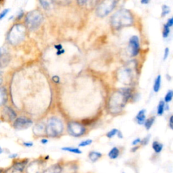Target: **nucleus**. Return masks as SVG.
Here are the masks:
<instances>
[{
	"label": "nucleus",
	"instance_id": "nucleus-14",
	"mask_svg": "<svg viewBox=\"0 0 173 173\" xmlns=\"http://www.w3.org/2000/svg\"><path fill=\"white\" fill-rule=\"evenodd\" d=\"M165 110H166V103L164 102V100H160L158 103V106H157V115L159 116H162Z\"/></svg>",
	"mask_w": 173,
	"mask_h": 173
},
{
	"label": "nucleus",
	"instance_id": "nucleus-5",
	"mask_svg": "<svg viewBox=\"0 0 173 173\" xmlns=\"http://www.w3.org/2000/svg\"><path fill=\"white\" fill-rule=\"evenodd\" d=\"M43 20L42 14L38 10H33L28 12L26 16L25 21L27 27L31 30H35L39 27Z\"/></svg>",
	"mask_w": 173,
	"mask_h": 173
},
{
	"label": "nucleus",
	"instance_id": "nucleus-33",
	"mask_svg": "<svg viewBox=\"0 0 173 173\" xmlns=\"http://www.w3.org/2000/svg\"><path fill=\"white\" fill-rule=\"evenodd\" d=\"M166 24L168 26V27H172L173 26V16L169 18L168 20H167V22L166 23Z\"/></svg>",
	"mask_w": 173,
	"mask_h": 173
},
{
	"label": "nucleus",
	"instance_id": "nucleus-47",
	"mask_svg": "<svg viewBox=\"0 0 173 173\" xmlns=\"http://www.w3.org/2000/svg\"><path fill=\"white\" fill-rule=\"evenodd\" d=\"M2 82H3L2 79H0V85H1V84H2Z\"/></svg>",
	"mask_w": 173,
	"mask_h": 173
},
{
	"label": "nucleus",
	"instance_id": "nucleus-2",
	"mask_svg": "<svg viewBox=\"0 0 173 173\" xmlns=\"http://www.w3.org/2000/svg\"><path fill=\"white\" fill-rule=\"evenodd\" d=\"M110 22L112 27L115 29L131 26L134 23L133 15L129 9H120L112 16Z\"/></svg>",
	"mask_w": 173,
	"mask_h": 173
},
{
	"label": "nucleus",
	"instance_id": "nucleus-29",
	"mask_svg": "<svg viewBox=\"0 0 173 173\" xmlns=\"http://www.w3.org/2000/svg\"><path fill=\"white\" fill-rule=\"evenodd\" d=\"M39 3L41 5V6L43 7V9H46V10H49L50 9V5L48 1H39Z\"/></svg>",
	"mask_w": 173,
	"mask_h": 173
},
{
	"label": "nucleus",
	"instance_id": "nucleus-34",
	"mask_svg": "<svg viewBox=\"0 0 173 173\" xmlns=\"http://www.w3.org/2000/svg\"><path fill=\"white\" fill-rule=\"evenodd\" d=\"M168 125H169V127H170V129L173 131V115H171L170 117L169 118Z\"/></svg>",
	"mask_w": 173,
	"mask_h": 173
},
{
	"label": "nucleus",
	"instance_id": "nucleus-45",
	"mask_svg": "<svg viewBox=\"0 0 173 173\" xmlns=\"http://www.w3.org/2000/svg\"><path fill=\"white\" fill-rule=\"evenodd\" d=\"M17 154H12V155H10V156H9V158H16V157L17 156Z\"/></svg>",
	"mask_w": 173,
	"mask_h": 173
},
{
	"label": "nucleus",
	"instance_id": "nucleus-28",
	"mask_svg": "<svg viewBox=\"0 0 173 173\" xmlns=\"http://www.w3.org/2000/svg\"><path fill=\"white\" fill-rule=\"evenodd\" d=\"M93 141L91 139H87L85 140V141H82L79 144V147H86L87 145H91Z\"/></svg>",
	"mask_w": 173,
	"mask_h": 173
},
{
	"label": "nucleus",
	"instance_id": "nucleus-18",
	"mask_svg": "<svg viewBox=\"0 0 173 173\" xmlns=\"http://www.w3.org/2000/svg\"><path fill=\"white\" fill-rule=\"evenodd\" d=\"M34 133L37 135H42L43 133H46V126L43 124H37L34 128Z\"/></svg>",
	"mask_w": 173,
	"mask_h": 173
},
{
	"label": "nucleus",
	"instance_id": "nucleus-13",
	"mask_svg": "<svg viewBox=\"0 0 173 173\" xmlns=\"http://www.w3.org/2000/svg\"><path fill=\"white\" fill-rule=\"evenodd\" d=\"M161 85H162V77L160 75H158L155 77L153 85V90L155 93L159 92L161 88Z\"/></svg>",
	"mask_w": 173,
	"mask_h": 173
},
{
	"label": "nucleus",
	"instance_id": "nucleus-38",
	"mask_svg": "<svg viewBox=\"0 0 173 173\" xmlns=\"http://www.w3.org/2000/svg\"><path fill=\"white\" fill-rule=\"evenodd\" d=\"M55 48L56 50H57V52L58 51H60V50H63V47H62V45L61 44H59V45H56L55 46Z\"/></svg>",
	"mask_w": 173,
	"mask_h": 173
},
{
	"label": "nucleus",
	"instance_id": "nucleus-44",
	"mask_svg": "<svg viewBox=\"0 0 173 173\" xmlns=\"http://www.w3.org/2000/svg\"><path fill=\"white\" fill-rule=\"evenodd\" d=\"M41 142L43 144H46V143H48V140L46 139H41Z\"/></svg>",
	"mask_w": 173,
	"mask_h": 173
},
{
	"label": "nucleus",
	"instance_id": "nucleus-25",
	"mask_svg": "<svg viewBox=\"0 0 173 173\" xmlns=\"http://www.w3.org/2000/svg\"><path fill=\"white\" fill-rule=\"evenodd\" d=\"M170 12V7L167 5H162V13H161V16L165 17Z\"/></svg>",
	"mask_w": 173,
	"mask_h": 173
},
{
	"label": "nucleus",
	"instance_id": "nucleus-21",
	"mask_svg": "<svg viewBox=\"0 0 173 173\" xmlns=\"http://www.w3.org/2000/svg\"><path fill=\"white\" fill-rule=\"evenodd\" d=\"M62 171V168L57 164L54 165L49 168L47 169L43 173H60Z\"/></svg>",
	"mask_w": 173,
	"mask_h": 173
},
{
	"label": "nucleus",
	"instance_id": "nucleus-12",
	"mask_svg": "<svg viewBox=\"0 0 173 173\" xmlns=\"http://www.w3.org/2000/svg\"><path fill=\"white\" fill-rule=\"evenodd\" d=\"M7 101V93L5 87L0 88V106L4 105Z\"/></svg>",
	"mask_w": 173,
	"mask_h": 173
},
{
	"label": "nucleus",
	"instance_id": "nucleus-20",
	"mask_svg": "<svg viewBox=\"0 0 173 173\" xmlns=\"http://www.w3.org/2000/svg\"><path fill=\"white\" fill-rule=\"evenodd\" d=\"M155 120V116H151V117L147 118L146 120H145L144 124H143V125H144V127L145 128V129L147 130V131H149V130L150 129L151 127H152Z\"/></svg>",
	"mask_w": 173,
	"mask_h": 173
},
{
	"label": "nucleus",
	"instance_id": "nucleus-15",
	"mask_svg": "<svg viewBox=\"0 0 173 173\" xmlns=\"http://www.w3.org/2000/svg\"><path fill=\"white\" fill-rule=\"evenodd\" d=\"M108 157L111 160H115L118 158L120 155V150L117 147H114L110 149V151L108 153Z\"/></svg>",
	"mask_w": 173,
	"mask_h": 173
},
{
	"label": "nucleus",
	"instance_id": "nucleus-10",
	"mask_svg": "<svg viewBox=\"0 0 173 173\" xmlns=\"http://www.w3.org/2000/svg\"><path fill=\"white\" fill-rule=\"evenodd\" d=\"M33 124V121L29 118L25 117H19L14 122V127L17 130L26 129Z\"/></svg>",
	"mask_w": 173,
	"mask_h": 173
},
{
	"label": "nucleus",
	"instance_id": "nucleus-8",
	"mask_svg": "<svg viewBox=\"0 0 173 173\" xmlns=\"http://www.w3.org/2000/svg\"><path fill=\"white\" fill-rule=\"evenodd\" d=\"M68 131L72 136L81 137L86 133V129L82 124L77 122H71L68 124Z\"/></svg>",
	"mask_w": 173,
	"mask_h": 173
},
{
	"label": "nucleus",
	"instance_id": "nucleus-23",
	"mask_svg": "<svg viewBox=\"0 0 173 173\" xmlns=\"http://www.w3.org/2000/svg\"><path fill=\"white\" fill-rule=\"evenodd\" d=\"M172 99H173V90H172V89H169V90L167 91L166 95H165L164 101L166 104H168V103H170L171 101L172 100Z\"/></svg>",
	"mask_w": 173,
	"mask_h": 173
},
{
	"label": "nucleus",
	"instance_id": "nucleus-30",
	"mask_svg": "<svg viewBox=\"0 0 173 173\" xmlns=\"http://www.w3.org/2000/svg\"><path fill=\"white\" fill-rule=\"evenodd\" d=\"M9 9H5L0 13V20H1L9 13Z\"/></svg>",
	"mask_w": 173,
	"mask_h": 173
},
{
	"label": "nucleus",
	"instance_id": "nucleus-7",
	"mask_svg": "<svg viewBox=\"0 0 173 173\" xmlns=\"http://www.w3.org/2000/svg\"><path fill=\"white\" fill-rule=\"evenodd\" d=\"M133 69L131 66H126L120 71L119 77L122 83L125 85H130L133 82V79L135 78L133 74Z\"/></svg>",
	"mask_w": 173,
	"mask_h": 173
},
{
	"label": "nucleus",
	"instance_id": "nucleus-48",
	"mask_svg": "<svg viewBox=\"0 0 173 173\" xmlns=\"http://www.w3.org/2000/svg\"><path fill=\"white\" fill-rule=\"evenodd\" d=\"M2 67V66H1V62H0V69H1V68Z\"/></svg>",
	"mask_w": 173,
	"mask_h": 173
},
{
	"label": "nucleus",
	"instance_id": "nucleus-9",
	"mask_svg": "<svg viewBox=\"0 0 173 173\" xmlns=\"http://www.w3.org/2000/svg\"><path fill=\"white\" fill-rule=\"evenodd\" d=\"M129 52L131 57H135L140 52V41L139 37L133 35L129 40Z\"/></svg>",
	"mask_w": 173,
	"mask_h": 173
},
{
	"label": "nucleus",
	"instance_id": "nucleus-32",
	"mask_svg": "<svg viewBox=\"0 0 173 173\" xmlns=\"http://www.w3.org/2000/svg\"><path fill=\"white\" fill-rule=\"evenodd\" d=\"M141 139H140V138H137V139H134L133 141V142H132V145H133V146H137V145L141 143Z\"/></svg>",
	"mask_w": 173,
	"mask_h": 173
},
{
	"label": "nucleus",
	"instance_id": "nucleus-41",
	"mask_svg": "<svg viewBox=\"0 0 173 173\" xmlns=\"http://www.w3.org/2000/svg\"><path fill=\"white\" fill-rule=\"evenodd\" d=\"M117 136L118 138H120V139H122L123 138V135H122V132L120 131H118V134H117Z\"/></svg>",
	"mask_w": 173,
	"mask_h": 173
},
{
	"label": "nucleus",
	"instance_id": "nucleus-43",
	"mask_svg": "<svg viewBox=\"0 0 173 173\" xmlns=\"http://www.w3.org/2000/svg\"><path fill=\"white\" fill-rule=\"evenodd\" d=\"M64 52H65V51H64V50H60V51H58L57 52H56V54H57L58 56H60V55H61V54L64 53Z\"/></svg>",
	"mask_w": 173,
	"mask_h": 173
},
{
	"label": "nucleus",
	"instance_id": "nucleus-19",
	"mask_svg": "<svg viewBox=\"0 0 173 173\" xmlns=\"http://www.w3.org/2000/svg\"><path fill=\"white\" fill-rule=\"evenodd\" d=\"M102 154L98 151H91L89 153V158L92 162H96L99 159L102 158Z\"/></svg>",
	"mask_w": 173,
	"mask_h": 173
},
{
	"label": "nucleus",
	"instance_id": "nucleus-39",
	"mask_svg": "<svg viewBox=\"0 0 173 173\" xmlns=\"http://www.w3.org/2000/svg\"><path fill=\"white\" fill-rule=\"evenodd\" d=\"M140 2H141V4L147 5V4H148L149 2H150V1H149V0H141Z\"/></svg>",
	"mask_w": 173,
	"mask_h": 173
},
{
	"label": "nucleus",
	"instance_id": "nucleus-17",
	"mask_svg": "<svg viewBox=\"0 0 173 173\" xmlns=\"http://www.w3.org/2000/svg\"><path fill=\"white\" fill-rule=\"evenodd\" d=\"M164 148V145L158 141H153L152 143V149L155 153H160L162 152Z\"/></svg>",
	"mask_w": 173,
	"mask_h": 173
},
{
	"label": "nucleus",
	"instance_id": "nucleus-11",
	"mask_svg": "<svg viewBox=\"0 0 173 173\" xmlns=\"http://www.w3.org/2000/svg\"><path fill=\"white\" fill-rule=\"evenodd\" d=\"M135 120L139 125H143L146 120V110L141 109L136 115Z\"/></svg>",
	"mask_w": 173,
	"mask_h": 173
},
{
	"label": "nucleus",
	"instance_id": "nucleus-16",
	"mask_svg": "<svg viewBox=\"0 0 173 173\" xmlns=\"http://www.w3.org/2000/svg\"><path fill=\"white\" fill-rule=\"evenodd\" d=\"M4 112L8 117L9 120H11V121L16 119V114L15 111L11 108H9V107H6L4 109Z\"/></svg>",
	"mask_w": 173,
	"mask_h": 173
},
{
	"label": "nucleus",
	"instance_id": "nucleus-35",
	"mask_svg": "<svg viewBox=\"0 0 173 173\" xmlns=\"http://www.w3.org/2000/svg\"><path fill=\"white\" fill-rule=\"evenodd\" d=\"M52 81H53V82H54L55 83H60V78L59 77H58V76H54V77H52Z\"/></svg>",
	"mask_w": 173,
	"mask_h": 173
},
{
	"label": "nucleus",
	"instance_id": "nucleus-6",
	"mask_svg": "<svg viewBox=\"0 0 173 173\" xmlns=\"http://www.w3.org/2000/svg\"><path fill=\"white\" fill-rule=\"evenodd\" d=\"M117 3L118 1L115 0H108V1H102L97 7V15L101 18L106 16L115 8Z\"/></svg>",
	"mask_w": 173,
	"mask_h": 173
},
{
	"label": "nucleus",
	"instance_id": "nucleus-46",
	"mask_svg": "<svg viewBox=\"0 0 173 173\" xmlns=\"http://www.w3.org/2000/svg\"><path fill=\"white\" fill-rule=\"evenodd\" d=\"M2 152H3V149H1V147H0V154H1V153H2Z\"/></svg>",
	"mask_w": 173,
	"mask_h": 173
},
{
	"label": "nucleus",
	"instance_id": "nucleus-42",
	"mask_svg": "<svg viewBox=\"0 0 173 173\" xmlns=\"http://www.w3.org/2000/svg\"><path fill=\"white\" fill-rule=\"evenodd\" d=\"M87 3V1H78V3H79L81 5H85V4Z\"/></svg>",
	"mask_w": 173,
	"mask_h": 173
},
{
	"label": "nucleus",
	"instance_id": "nucleus-1",
	"mask_svg": "<svg viewBox=\"0 0 173 173\" xmlns=\"http://www.w3.org/2000/svg\"><path fill=\"white\" fill-rule=\"evenodd\" d=\"M133 91L131 87H124L113 93L109 100V110L113 114H119L131 98Z\"/></svg>",
	"mask_w": 173,
	"mask_h": 173
},
{
	"label": "nucleus",
	"instance_id": "nucleus-4",
	"mask_svg": "<svg viewBox=\"0 0 173 173\" xmlns=\"http://www.w3.org/2000/svg\"><path fill=\"white\" fill-rule=\"evenodd\" d=\"M64 130V125L59 118L52 117L46 125V134L51 137H56L61 135Z\"/></svg>",
	"mask_w": 173,
	"mask_h": 173
},
{
	"label": "nucleus",
	"instance_id": "nucleus-24",
	"mask_svg": "<svg viewBox=\"0 0 173 173\" xmlns=\"http://www.w3.org/2000/svg\"><path fill=\"white\" fill-rule=\"evenodd\" d=\"M170 33V28L168 27L166 24L163 25V29H162V37L164 39H166L168 37Z\"/></svg>",
	"mask_w": 173,
	"mask_h": 173
},
{
	"label": "nucleus",
	"instance_id": "nucleus-3",
	"mask_svg": "<svg viewBox=\"0 0 173 173\" xmlns=\"http://www.w3.org/2000/svg\"><path fill=\"white\" fill-rule=\"evenodd\" d=\"M26 28L22 24H16L12 27L7 35V40L12 45H17L25 37Z\"/></svg>",
	"mask_w": 173,
	"mask_h": 173
},
{
	"label": "nucleus",
	"instance_id": "nucleus-27",
	"mask_svg": "<svg viewBox=\"0 0 173 173\" xmlns=\"http://www.w3.org/2000/svg\"><path fill=\"white\" fill-rule=\"evenodd\" d=\"M150 139H151V135H147L146 137H145L143 139H141V143H140V144H141V145H143V146L147 145L149 143V141H150Z\"/></svg>",
	"mask_w": 173,
	"mask_h": 173
},
{
	"label": "nucleus",
	"instance_id": "nucleus-22",
	"mask_svg": "<svg viewBox=\"0 0 173 173\" xmlns=\"http://www.w3.org/2000/svg\"><path fill=\"white\" fill-rule=\"evenodd\" d=\"M62 150L69 151V152L76 153V154H81V153H82V151H81L80 149L76 148V147H62Z\"/></svg>",
	"mask_w": 173,
	"mask_h": 173
},
{
	"label": "nucleus",
	"instance_id": "nucleus-37",
	"mask_svg": "<svg viewBox=\"0 0 173 173\" xmlns=\"http://www.w3.org/2000/svg\"><path fill=\"white\" fill-rule=\"evenodd\" d=\"M23 145H24L25 147H32L33 145V142H24L23 143Z\"/></svg>",
	"mask_w": 173,
	"mask_h": 173
},
{
	"label": "nucleus",
	"instance_id": "nucleus-31",
	"mask_svg": "<svg viewBox=\"0 0 173 173\" xmlns=\"http://www.w3.org/2000/svg\"><path fill=\"white\" fill-rule=\"evenodd\" d=\"M169 54H170V49H169V47H166L164 49V56H163V60H166L167 58H168Z\"/></svg>",
	"mask_w": 173,
	"mask_h": 173
},
{
	"label": "nucleus",
	"instance_id": "nucleus-36",
	"mask_svg": "<svg viewBox=\"0 0 173 173\" xmlns=\"http://www.w3.org/2000/svg\"><path fill=\"white\" fill-rule=\"evenodd\" d=\"M23 16H24V12L21 10L20 12H19L18 16H17V20H20Z\"/></svg>",
	"mask_w": 173,
	"mask_h": 173
},
{
	"label": "nucleus",
	"instance_id": "nucleus-26",
	"mask_svg": "<svg viewBox=\"0 0 173 173\" xmlns=\"http://www.w3.org/2000/svg\"><path fill=\"white\" fill-rule=\"evenodd\" d=\"M118 131H119V130H118L117 129H113L110 130V131L107 133L106 137L109 138V139H111V138L115 137L116 135H117Z\"/></svg>",
	"mask_w": 173,
	"mask_h": 173
},
{
	"label": "nucleus",
	"instance_id": "nucleus-40",
	"mask_svg": "<svg viewBox=\"0 0 173 173\" xmlns=\"http://www.w3.org/2000/svg\"><path fill=\"white\" fill-rule=\"evenodd\" d=\"M139 148V145H137V146H133V148L131 149V152H135V151H137L138 149Z\"/></svg>",
	"mask_w": 173,
	"mask_h": 173
}]
</instances>
